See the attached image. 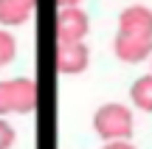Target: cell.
<instances>
[{
    "instance_id": "obj_10",
    "label": "cell",
    "mask_w": 152,
    "mask_h": 149,
    "mask_svg": "<svg viewBox=\"0 0 152 149\" xmlns=\"http://www.w3.org/2000/svg\"><path fill=\"white\" fill-rule=\"evenodd\" d=\"M102 149H135V146H132L130 141H107Z\"/></svg>"
},
{
    "instance_id": "obj_11",
    "label": "cell",
    "mask_w": 152,
    "mask_h": 149,
    "mask_svg": "<svg viewBox=\"0 0 152 149\" xmlns=\"http://www.w3.org/2000/svg\"><path fill=\"white\" fill-rule=\"evenodd\" d=\"M82 0H56V9H65V6H79Z\"/></svg>"
},
{
    "instance_id": "obj_1",
    "label": "cell",
    "mask_w": 152,
    "mask_h": 149,
    "mask_svg": "<svg viewBox=\"0 0 152 149\" xmlns=\"http://www.w3.org/2000/svg\"><path fill=\"white\" fill-rule=\"evenodd\" d=\"M113 51L121 62H130V65L149 59L152 56V9L135 3L121 11Z\"/></svg>"
},
{
    "instance_id": "obj_12",
    "label": "cell",
    "mask_w": 152,
    "mask_h": 149,
    "mask_svg": "<svg viewBox=\"0 0 152 149\" xmlns=\"http://www.w3.org/2000/svg\"><path fill=\"white\" fill-rule=\"evenodd\" d=\"M149 73H152V71H149Z\"/></svg>"
},
{
    "instance_id": "obj_3",
    "label": "cell",
    "mask_w": 152,
    "mask_h": 149,
    "mask_svg": "<svg viewBox=\"0 0 152 149\" xmlns=\"http://www.w3.org/2000/svg\"><path fill=\"white\" fill-rule=\"evenodd\" d=\"M34 107H37V84L28 76L3 79L0 82V118L28 116Z\"/></svg>"
},
{
    "instance_id": "obj_4",
    "label": "cell",
    "mask_w": 152,
    "mask_h": 149,
    "mask_svg": "<svg viewBox=\"0 0 152 149\" xmlns=\"http://www.w3.org/2000/svg\"><path fill=\"white\" fill-rule=\"evenodd\" d=\"M90 34V17L82 6H65L56 11V42H85Z\"/></svg>"
},
{
    "instance_id": "obj_6",
    "label": "cell",
    "mask_w": 152,
    "mask_h": 149,
    "mask_svg": "<svg viewBox=\"0 0 152 149\" xmlns=\"http://www.w3.org/2000/svg\"><path fill=\"white\" fill-rule=\"evenodd\" d=\"M37 0H0V28H17L31 20Z\"/></svg>"
},
{
    "instance_id": "obj_9",
    "label": "cell",
    "mask_w": 152,
    "mask_h": 149,
    "mask_svg": "<svg viewBox=\"0 0 152 149\" xmlns=\"http://www.w3.org/2000/svg\"><path fill=\"white\" fill-rule=\"evenodd\" d=\"M17 144V132L6 118H0V149H11Z\"/></svg>"
},
{
    "instance_id": "obj_2",
    "label": "cell",
    "mask_w": 152,
    "mask_h": 149,
    "mask_svg": "<svg viewBox=\"0 0 152 149\" xmlns=\"http://www.w3.org/2000/svg\"><path fill=\"white\" fill-rule=\"evenodd\" d=\"M93 129L104 144L107 141H130L132 129H135V118L127 104L107 101L93 113Z\"/></svg>"
},
{
    "instance_id": "obj_8",
    "label": "cell",
    "mask_w": 152,
    "mask_h": 149,
    "mask_svg": "<svg viewBox=\"0 0 152 149\" xmlns=\"http://www.w3.org/2000/svg\"><path fill=\"white\" fill-rule=\"evenodd\" d=\"M17 56V39L9 28H0V68L11 65Z\"/></svg>"
},
{
    "instance_id": "obj_7",
    "label": "cell",
    "mask_w": 152,
    "mask_h": 149,
    "mask_svg": "<svg viewBox=\"0 0 152 149\" xmlns=\"http://www.w3.org/2000/svg\"><path fill=\"white\" fill-rule=\"evenodd\" d=\"M130 101L135 110L141 113H152V73H144L132 82L130 87Z\"/></svg>"
},
{
    "instance_id": "obj_5",
    "label": "cell",
    "mask_w": 152,
    "mask_h": 149,
    "mask_svg": "<svg viewBox=\"0 0 152 149\" xmlns=\"http://www.w3.org/2000/svg\"><path fill=\"white\" fill-rule=\"evenodd\" d=\"M54 65L62 76H79L90 65V48L85 42H56Z\"/></svg>"
}]
</instances>
